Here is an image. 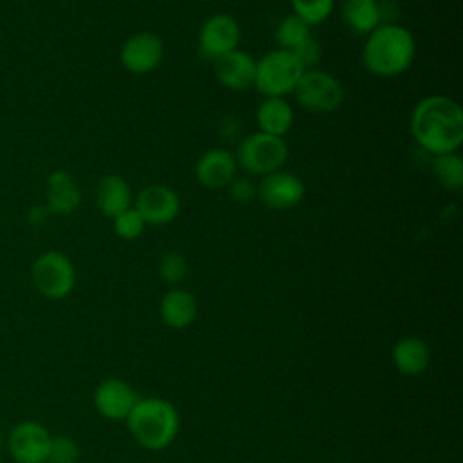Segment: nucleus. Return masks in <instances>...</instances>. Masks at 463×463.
<instances>
[{"instance_id": "nucleus-1", "label": "nucleus", "mask_w": 463, "mask_h": 463, "mask_svg": "<svg viewBox=\"0 0 463 463\" xmlns=\"http://www.w3.org/2000/svg\"><path fill=\"white\" fill-rule=\"evenodd\" d=\"M411 134L432 156L458 152L463 143V109L443 94L425 96L411 114Z\"/></svg>"}, {"instance_id": "nucleus-2", "label": "nucleus", "mask_w": 463, "mask_h": 463, "mask_svg": "<svg viewBox=\"0 0 463 463\" xmlns=\"http://www.w3.org/2000/svg\"><path fill=\"white\" fill-rule=\"evenodd\" d=\"M416 56V42L403 25L383 22L365 38L362 58L365 69L380 78L405 72Z\"/></svg>"}, {"instance_id": "nucleus-3", "label": "nucleus", "mask_w": 463, "mask_h": 463, "mask_svg": "<svg viewBox=\"0 0 463 463\" xmlns=\"http://www.w3.org/2000/svg\"><path fill=\"white\" fill-rule=\"evenodd\" d=\"M125 421L132 438L148 450L168 447L179 429L175 407L163 398H139Z\"/></svg>"}, {"instance_id": "nucleus-4", "label": "nucleus", "mask_w": 463, "mask_h": 463, "mask_svg": "<svg viewBox=\"0 0 463 463\" xmlns=\"http://www.w3.org/2000/svg\"><path fill=\"white\" fill-rule=\"evenodd\" d=\"M302 72L304 67L291 51L275 49L257 60L253 87L264 98H286L295 90Z\"/></svg>"}, {"instance_id": "nucleus-5", "label": "nucleus", "mask_w": 463, "mask_h": 463, "mask_svg": "<svg viewBox=\"0 0 463 463\" xmlns=\"http://www.w3.org/2000/svg\"><path fill=\"white\" fill-rule=\"evenodd\" d=\"M288 156L289 150L284 137L264 134L260 130L246 136L235 150L237 165L248 174L262 177L282 170Z\"/></svg>"}, {"instance_id": "nucleus-6", "label": "nucleus", "mask_w": 463, "mask_h": 463, "mask_svg": "<svg viewBox=\"0 0 463 463\" xmlns=\"http://www.w3.org/2000/svg\"><path fill=\"white\" fill-rule=\"evenodd\" d=\"M31 279L42 297L60 300L72 291L76 284V268L65 253L51 250L33 262Z\"/></svg>"}, {"instance_id": "nucleus-7", "label": "nucleus", "mask_w": 463, "mask_h": 463, "mask_svg": "<svg viewBox=\"0 0 463 463\" xmlns=\"http://www.w3.org/2000/svg\"><path fill=\"white\" fill-rule=\"evenodd\" d=\"M293 94L302 109L315 114L336 110L344 103L345 96L340 80L320 69L304 71Z\"/></svg>"}, {"instance_id": "nucleus-8", "label": "nucleus", "mask_w": 463, "mask_h": 463, "mask_svg": "<svg viewBox=\"0 0 463 463\" xmlns=\"http://www.w3.org/2000/svg\"><path fill=\"white\" fill-rule=\"evenodd\" d=\"M51 432L34 420L18 421L7 436V450L16 463H47Z\"/></svg>"}, {"instance_id": "nucleus-9", "label": "nucleus", "mask_w": 463, "mask_h": 463, "mask_svg": "<svg viewBox=\"0 0 463 463\" xmlns=\"http://www.w3.org/2000/svg\"><path fill=\"white\" fill-rule=\"evenodd\" d=\"M165 56V43L152 31H137L130 34L121 49L119 61L132 74H148L159 67Z\"/></svg>"}, {"instance_id": "nucleus-10", "label": "nucleus", "mask_w": 463, "mask_h": 463, "mask_svg": "<svg viewBox=\"0 0 463 463\" xmlns=\"http://www.w3.org/2000/svg\"><path fill=\"white\" fill-rule=\"evenodd\" d=\"M241 40V27L232 14L217 13L206 18L197 34L199 54L206 60H215L233 49Z\"/></svg>"}, {"instance_id": "nucleus-11", "label": "nucleus", "mask_w": 463, "mask_h": 463, "mask_svg": "<svg viewBox=\"0 0 463 463\" xmlns=\"http://www.w3.org/2000/svg\"><path fill=\"white\" fill-rule=\"evenodd\" d=\"M306 194L302 179L288 170H277L262 177L257 184V197L264 206L277 212H286L295 208Z\"/></svg>"}, {"instance_id": "nucleus-12", "label": "nucleus", "mask_w": 463, "mask_h": 463, "mask_svg": "<svg viewBox=\"0 0 463 463\" xmlns=\"http://www.w3.org/2000/svg\"><path fill=\"white\" fill-rule=\"evenodd\" d=\"M134 208L143 217L145 224L165 226L179 215L181 199L170 186L150 184L139 190L134 199Z\"/></svg>"}, {"instance_id": "nucleus-13", "label": "nucleus", "mask_w": 463, "mask_h": 463, "mask_svg": "<svg viewBox=\"0 0 463 463\" xmlns=\"http://www.w3.org/2000/svg\"><path fill=\"white\" fill-rule=\"evenodd\" d=\"M237 168L239 165L233 152L226 148H210L203 152L195 163V179L210 190L228 188L237 177Z\"/></svg>"}, {"instance_id": "nucleus-14", "label": "nucleus", "mask_w": 463, "mask_h": 463, "mask_svg": "<svg viewBox=\"0 0 463 463\" xmlns=\"http://www.w3.org/2000/svg\"><path fill=\"white\" fill-rule=\"evenodd\" d=\"M257 60L246 51L233 49L213 60V74L217 81L230 90H244L255 81Z\"/></svg>"}, {"instance_id": "nucleus-15", "label": "nucleus", "mask_w": 463, "mask_h": 463, "mask_svg": "<svg viewBox=\"0 0 463 463\" xmlns=\"http://www.w3.org/2000/svg\"><path fill=\"white\" fill-rule=\"evenodd\" d=\"M137 400L134 389L119 378H107L94 391V405L109 420H125Z\"/></svg>"}, {"instance_id": "nucleus-16", "label": "nucleus", "mask_w": 463, "mask_h": 463, "mask_svg": "<svg viewBox=\"0 0 463 463\" xmlns=\"http://www.w3.org/2000/svg\"><path fill=\"white\" fill-rule=\"evenodd\" d=\"M81 203L76 179L65 170H54L45 183V208L52 215H71Z\"/></svg>"}, {"instance_id": "nucleus-17", "label": "nucleus", "mask_w": 463, "mask_h": 463, "mask_svg": "<svg viewBox=\"0 0 463 463\" xmlns=\"http://www.w3.org/2000/svg\"><path fill=\"white\" fill-rule=\"evenodd\" d=\"M94 199H96L98 210L105 217H110V219H114L121 212L128 210L134 203L130 184L118 174L103 175L98 181Z\"/></svg>"}, {"instance_id": "nucleus-18", "label": "nucleus", "mask_w": 463, "mask_h": 463, "mask_svg": "<svg viewBox=\"0 0 463 463\" xmlns=\"http://www.w3.org/2000/svg\"><path fill=\"white\" fill-rule=\"evenodd\" d=\"M293 118V107L286 98H264L255 110L259 130L277 137H284L291 130Z\"/></svg>"}, {"instance_id": "nucleus-19", "label": "nucleus", "mask_w": 463, "mask_h": 463, "mask_svg": "<svg viewBox=\"0 0 463 463\" xmlns=\"http://www.w3.org/2000/svg\"><path fill=\"white\" fill-rule=\"evenodd\" d=\"M159 315L161 320L172 329L188 327L197 317V300L188 289L174 288L163 295Z\"/></svg>"}, {"instance_id": "nucleus-20", "label": "nucleus", "mask_w": 463, "mask_h": 463, "mask_svg": "<svg viewBox=\"0 0 463 463\" xmlns=\"http://www.w3.org/2000/svg\"><path fill=\"white\" fill-rule=\"evenodd\" d=\"M340 13L344 24L360 36L383 24V7L378 0H344Z\"/></svg>"}, {"instance_id": "nucleus-21", "label": "nucleus", "mask_w": 463, "mask_h": 463, "mask_svg": "<svg viewBox=\"0 0 463 463\" xmlns=\"http://www.w3.org/2000/svg\"><path fill=\"white\" fill-rule=\"evenodd\" d=\"M430 362V349L425 340L418 336H405L392 347V364L405 376H416L427 369Z\"/></svg>"}, {"instance_id": "nucleus-22", "label": "nucleus", "mask_w": 463, "mask_h": 463, "mask_svg": "<svg viewBox=\"0 0 463 463\" xmlns=\"http://www.w3.org/2000/svg\"><path fill=\"white\" fill-rule=\"evenodd\" d=\"M434 175L439 184L450 192H458L463 188V159L456 154H441L434 156Z\"/></svg>"}, {"instance_id": "nucleus-23", "label": "nucleus", "mask_w": 463, "mask_h": 463, "mask_svg": "<svg viewBox=\"0 0 463 463\" xmlns=\"http://www.w3.org/2000/svg\"><path fill=\"white\" fill-rule=\"evenodd\" d=\"M275 38L280 45L279 49L295 51L306 40L311 38V27L306 22H302L297 14H288L279 22L275 29Z\"/></svg>"}, {"instance_id": "nucleus-24", "label": "nucleus", "mask_w": 463, "mask_h": 463, "mask_svg": "<svg viewBox=\"0 0 463 463\" xmlns=\"http://www.w3.org/2000/svg\"><path fill=\"white\" fill-rule=\"evenodd\" d=\"M293 14H297L309 27L322 24L333 13L335 0H289Z\"/></svg>"}, {"instance_id": "nucleus-25", "label": "nucleus", "mask_w": 463, "mask_h": 463, "mask_svg": "<svg viewBox=\"0 0 463 463\" xmlns=\"http://www.w3.org/2000/svg\"><path fill=\"white\" fill-rule=\"evenodd\" d=\"M145 221L143 217L137 213V210L134 206H130L128 210L121 212L119 215H116L112 219V228H114V233L125 241H134L137 239L143 230H145Z\"/></svg>"}, {"instance_id": "nucleus-26", "label": "nucleus", "mask_w": 463, "mask_h": 463, "mask_svg": "<svg viewBox=\"0 0 463 463\" xmlns=\"http://www.w3.org/2000/svg\"><path fill=\"white\" fill-rule=\"evenodd\" d=\"M159 277L166 282V284H179L184 280L186 273H188V262L184 259L183 253L179 251H166L161 260H159Z\"/></svg>"}, {"instance_id": "nucleus-27", "label": "nucleus", "mask_w": 463, "mask_h": 463, "mask_svg": "<svg viewBox=\"0 0 463 463\" xmlns=\"http://www.w3.org/2000/svg\"><path fill=\"white\" fill-rule=\"evenodd\" d=\"M78 459H80V447L72 438L65 434L51 436L47 463H78Z\"/></svg>"}, {"instance_id": "nucleus-28", "label": "nucleus", "mask_w": 463, "mask_h": 463, "mask_svg": "<svg viewBox=\"0 0 463 463\" xmlns=\"http://www.w3.org/2000/svg\"><path fill=\"white\" fill-rule=\"evenodd\" d=\"M291 52L297 56V60L300 61L304 71L315 69V65L320 61V45L313 40V36L309 40H306L300 47H297Z\"/></svg>"}, {"instance_id": "nucleus-29", "label": "nucleus", "mask_w": 463, "mask_h": 463, "mask_svg": "<svg viewBox=\"0 0 463 463\" xmlns=\"http://www.w3.org/2000/svg\"><path fill=\"white\" fill-rule=\"evenodd\" d=\"M228 192L237 203H250L257 197V186L251 183L250 177H235L228 184Z\"/></svg>"}, {"instance_id": "nucleus-30", "label": "nucleus", "mask_w": 463, "mask_h": 463, "mask_svg": "<svg viewBox=\"0 0 463 463\" xmlns=\"http://www.w3.org/2000/svg\"><path fill=\"white\" fill-rule=\"evenodd\" d=\"M47 215H49V210L45 208V204L43 206H33L31 210H29V215H27V221H29V224L31 226H42L43 222H45V219H47Z\"/></svg>"}, {"instance_id": "nucleus-31", "label": "nucleus", "mask_w": 463, "mask_h": 463, "mask_svg": "<svg viewBox=\"0 0 463 463\" xmlns=\"http://www.w3.org/2000/svg\"><path fill=\"white\" fill-rule=\"evenodd\" d=\"M2 445H4V434H2V429H0V450H2Z\"/></svg>"}]
</instances>
